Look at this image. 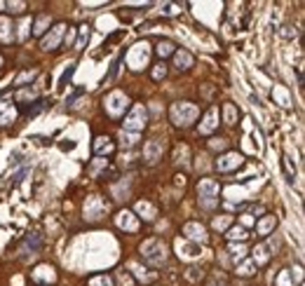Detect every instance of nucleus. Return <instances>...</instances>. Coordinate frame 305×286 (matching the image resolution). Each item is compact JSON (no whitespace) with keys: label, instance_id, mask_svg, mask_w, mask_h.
Returning a JSON list of instances; mask_svg holds the SVG:
<instances>
[{"label":"nucleus","instance_id":"obj_20","mask_svg":"<svg viewBox=\"0 0 305 286\" xmlns=\"http://www.w3.org/2000/svg\"><path fill=\"white\" fill-rule=\"evenodd\" d=\"M155 52H158V56H162V59H165V56L174 54L176 49H174V43H171V40H160L158 47H155Z\"/></svg>","mask_w":305,"mask_h":286},{"label":"nucleus","instance_id":"obj_7","mask_svg":"<svg viewBox=\"0 0 305 286\" xmlns=\"http://www.w3.org/2000/svg\"><path fill=\"white\" fill-rule=\"evenodd\" d=\"M162 152H165V143L158 139H152L146 143V148H143V157L150 162V165H155L160 157H162Z\"/></svg>","mask_w":305,"mask_h":286},{"label":"nucleus","instance_id":"obj_16","mask_svg":"<svg viewBox=\"0 0 305 286\" xmlns=\"http://www.w3.org/2000/svg\"><path fill=\"white\" fill-rule=\"evenodd\" d=\"M117 226L125 228V230H129V232H134L136 228H139V223L132 218V213L129 211H122V213H117Z\"/></svg>","mask_w":305,"mask_h":286},{"label":"nucleus","instance_id":"obj_2","mask_svg":"<svg viewBox=\"0 0 305 286\" xmlns=\"http://www.w3.org/2000/svg\"><path fill=\"white\" fill-rule=\"evenodd\" d=\"M200 115V108L190 101H178V104L171 106V120L176 122L178 127H188L195 122V117Z\"/></svg>","mask_w":305,"mask_h":286},{"label":"nucleus","instance_id":"obj_9","mask_svg":"<svg viewBox=\"0 0 305 286\" xmlns=\"http://www.w3.org/2000/svg\"><path fill=\"white\" fill-rule=\"evenodd\" d=\"M216 127H219V108L214 106L204 113V122L200 124V134H211Z\"/></svg>","mask_w":305,"mask_h":286},{"label":"nucleus","instance_id":"obj_18","mask_svg":"<svg viewBox=\"0 0 305 286\" xmlns=\"http://www.w3.org/2000/svg\"><path fill=\"white\" fill-rule=\"evenodd\" d=\"M274 226H277V218H274V216H265L261 223H256V232L258 235H268Z\"/></svg>","mask_w":305,"mask_h":286},{"label":"nucleus","instance_id":"obj_17","mask_svg":"<svg viewBox=\"0 0 305 286\" xmlns=\"http://www.w3.org/2000/svg\"><path fill=\"white\" fill-rule=\"evenodd\" d=\"M176 249H178V256H183V258H195V256H200V249L197 246H190V244H186V239H178L176 242Z\"/></svg>","mask_w":305,"mask_h":286},{"label":"nucleus","instance_id":"obj_24","mask_svg":"<svg viewBox=\"0 0 305 286\" xmlns=\"http://www.w3.org/2000/svg\"><path fill=\"white\" fill-rule=\"evenodd\" d=\"M228 239H230V242H235V239H239V242H244V239L249 237V235H247V230H244L242 226H235V228H230V230H228V235H226Z\"/></svg>","mask_w":305,"mask_h":286},{"label":"nucleus","instance_id":"obj_6","mask_svg":"<svg viewBox=\"0 0 305 286\" xmlns=\"http://www.w3.org/2000/svg\"><path fill=\"white\" fill-rule=\"evenodd\" d=\"M183 235H186V239H190V242H197V244L207 242V230H204V226L195 223V220H190V223L183 226Z\"/></svg>","mask_w":305,"mask_h":286},{"label":"nucleus","instance_id":"obj_37","mask_svg":"<svg viewBox=\"0 0 305 286\" xmlns=\"http://www.w3.org/2000/svg\"><path fill=\"white\" fill-rule=\"evenodd\" d=\"M211 146H214V148H226V141H223V139H214Z\"/></svg>","mask_w":305,"mask_h":286},{"label":"nucleus","instance_id":"obj_29","mask_svg":"<svg viewBox=\"0 0 305 286\" xmlns=\"http://www.w3.org/2000/svg\"><path fill=\"white\" fill-rule=\"evenodd\" d=\"M89 286H113V279L108 274H97V277L89 279Z\"/></svg>","mask_w":305,"mask_h":286},{"label":"nucleus","instance_id":"obj_32","mask_svg":"<svg viewBox=\"0 0 305 286\" xmlns=\"http://www.w3.org/2000/svg\"><path fill=\"white\" fill-rule=\"evenodd\" d=\"M237 272L242 274V277H249V274H254V272H256V265H254V263L249 261V263H244V265L237 270Z\"/></svg>","mask_w":305,"mask_h":286},{"label":"nucleus","instance_id":"obj_33","mask_svg":"<svg viewBox=\"0 0 305 286\" xmlns=\"http://www.w3.org/2000/svg\"><path fill=\"white\" fill-rule=\"evenodd\" d=\"M230 253H232V258H235V261H242V258H244V246H242V244H239V246L230 244Z\"/></svg>","mask_w":305,"mask_h":286},{"label":"nucleus","instance_id":"obj_31","mask_svg":"<svg viewBox=\"0 0 305 286\" xmlns=\"http://www.w3.org/2000/svg\"><path fill=\"white\" fill-rule=\"evenodd\" d=\"M47 24H49V17H38L33 33H36V36H43V33H45V26H47Z\"/></svg>","mask_w":305,"mask_h":286},{"label":"nucleus","instance_id":"obj_10","mask_svg":"<svg viewBox=\"0 0 305 286\" xmlns=\"http://www.w3.org/2000/svg\"><path fill=\"white\" fill-rule=\"evenodd\" d=\"M127 108V97L122 94V91H113L108 97V113L110 115H117L122 110Z\"/></svg>","mask_w":305,"mask_h":286},{"label":"nucleus","instance_id":"obj_19","mask_svg":"<svg viewBox=\"0 0 305 286\" xmlns=\"http://www.w3.org/2000/svg\"><path fill=\"white\" fill-rule=\"evenodd\" d=\"M47 108V104H45L43 99H38V101H30L28 106H24V108H21V113H24V115H38V113H40V110H45Z\"/></svg>","mask_w":305,"mask_h":286},{"label":"nucleus","instance_id":"obj_4","mask_svg":"<svg viewBox=\"0 0 305 286\" xmlns=\"http://www.w3.org/2000/svg\"><path fill=\"white\" fill-rule=\"evenodd\" d=\"M244 165V157L239 152H226L223 157L216 160V169L219 171H232V169H239Z\"/></svg>","mask_w":305,"mask_h":286},{"label":"nucleus","instance_id":"obj_13","mask_svg":"<svg viewBox=\"0 0 305 286\" xmlns=\"http://www.w3.org/2000/svg\"><path fill=\"white\" fill-rule=\"evenodd\" d=\"M17 117V108L12 106V101H0V124H10Z\"/></svg>","mask_w":305,"mask_h":286},{"label":"nucleus","instance_id":"obj_22","mask_svg":"<svg viewBox=\"0 0 305 286\" xmlns=\"http://www.w3.org/2000/svg\"><path fill=\"white\" fill-rule=\"evenodd\" d=\"M36 75H38L36 68H33V71H24V73L14 80V87H19V89H21V87H26V82H33V80H36Z\"/></svg>","mask_w":305,"mask_h":286},{"label":"nucleus","instance_id":"obj_14","mask_svg":"<svg viewBox=\"0 0 305 286\" xmlns=\"http://www.w3.org/2000/svg\"><path fill=\"white\" fill-rule=\"evenodd\" d=\"M174 66H176L178 71H188V68L193 66V54H190V52H186V49H181V52H174Z\"/></svg>","mask_w":305,"mask_h":286},{"label":"nucleus","instance_id":"obj_23","mask_svg":"<svg viewBox=\"0 0 305 286\" xmlns=\"http://www.w3.org/2000/svg\"><path fill=\"white\" fill-rule=\"evenodd\" d=\"M24 7H26V3H0V10L7 14H21Z\"/></svg>","mask_w":305,"mask_h":286},{"label":"nucleus","instance_id":"obj_5","mask_svg":"<svg viewBox=\"0 0 305 286\" xmlns=\"http://www.w3.org/2000/svg\"><path fill=\"white\" fill-rule=\"evenodd\" d=\"M219 181H214V178H202L197 183V195L200 200H216L219 197Z\"/></svg>","mask_w":305,"mask_h":286},{"label":"nucleus","instance_id":"obj_30","mask_svg":"<svg viewBox=\"0 0 305 286\" xmlns=\"http://www.w3.org/2000/svg\"><path fill=\"white\" fill-rule=\"evenodd\" d=\"M89 40V26H80V38L75 43V49H85V43Z\"/></svg>","mask_w":305,"mask_h":286},{"label":"nucleus","instance_id":"obj_39","mask_svg":"<svg viewBox=\"0 0 305 286\" xmlns=\"http://www.w3.org/2000/svg\"><path fill=\"white\" fill-rule=\"evenodd\" d=\"M0 63H3V59H0Z\"/></svg>","mask_w":305,"mask_h":286},{"label":"nucleus","instance_id":"obj_21","mask_svg":"<svg viewBox=\"0 0 305 286\" xmlns=\"http://www.w3.org/2000/svg\"><path fill=\"white\" fill-rule=\"evenodd\" d=\"M237 117H239V110L235 108V106H232V104L223 106V120H226V124H235Z\"/></svg>","mask_w":305,"mask_h":286},{"label":"nucleus","instance_id":"obj_3","mask_svg":"<svg viewBox=\"0 0 305 286\" xmlns=\"http://www.w3.org/2000/svg\"><path fill=\"white\" fill-rule=\"evenodd\" d=\"M125 129L127 132H141V129L148 124V113H146V108L143 106H134V108L129 110V115L125 117Z\"/></svg>","mask_w":305,"mask_h":286},{"label":"nucleus","instance_id":"obj_27","mask_svg":"<svg viewBox=\"0 0 305 286\" xmlns=\"http://www.w3.org/2000/svg\"><path fill=\"white\" fill-rule=\"evenodd\" d=\"M274 286H293V277L289 270H282L280 274H277V279H274Z\"/></svg>","mask_w":305,"mask_h":286},{"label":"nucleus","instance_id":"obj_12","mask_svg":"<svg viewBox=\"0 0 305 286\" xmlns=\"http://www.w3.org/2000/svg\"><path fill=\"white\" fill-rule=\"evenodd\" d=\"M33 279L36 281H52L54 284L56 281V272H54V268H49V265H38L36 268V272H33Z\"/></svg>","mask_w":305,"mask_h":286},{"label":"nucleus","instance_id":"obj_38","mask_svg":"<svg viewBox=\"0 0 305 286\" xmlns=\"http://www.w3.org/2000/svg\"><path fill=\"white\" fill-rule=\"evenodd\" d=\"M211 286H216V284H211ZM221 286H223V284H221Z\"/></svg>","mask_w":305,"mask_h":286},{"label":"nucleus","instance_id":"obj_15","mask_svg":"<svg viewBox=\"0 0 305 286\" xmlns=\"http://www.w3.org/2000/svg\"><path fill=\"white\" fill-rule=\"evenodd\" d=\"M251 253H254V258H251V263H254L256 268H258V265H265V263L270 261V253H268V246H265V244H256Z\"/></svg>","mask_w":305,"mask_h":286},{"label":"nucleus","instance_id":"obj_34","mask_svg":"<svg viewBox=\"0 0 305 286\" xmlns=\"http://www.w3.org/2000/svg\"><path fill=\"white\" fill-rule=\"evenodd\" d=\"M165 75H167V68L162 66V63H160V66H155V68H152V78H155V80L165 78Z\"/></svg>","mask_w":305,"mask_h":286},{"label":"nucleus","instance_id":"obj_1","mask_svg":"<svg viewBox=\"0 0 305 286\" xmlns=\"http://www.w3.org/2000/svg\"><path fill=\"white\" fill-rule=\"evenodd\" d=\"M141 256L148 265L152 268H160V265H165L167 263V246L162 239H146V242L141 244Z\"/></svg>","mask_w":305,"mask_h":286},{"label":"nucleus","instance_id":"obj_25","mask_svg":"<svg viewBox=\"0 0 305 286\" xmlns=\"http://www.w3.org/2000/svg\"><path fill=\"white\" fill-rule=\"evenodd\" d=\"M136 211H139L146 220H152V218H155V209H152L148 202H139V204H136Z\"/></svg>","mask_w":305,"mask_h":286},{"label":"nucleus","instance_id":"obj_36","mask_svg":"<svg viewBox=\"0 0 305 286\" xmlns=\"http://www.w3.org/2000/svg\"><path fill=\"white\" fill-rule=\"evenodd\" d=\"M228 216H221V218H214V228H226Z\"/></svg>","mask_w":305,"mask_h":286},{"label":"nucleus","instance_id":"obj_35","mask_svg":"<svg viewBox=\"0 0 305 286\" xmlns=\"http://www.w3.org/2000/svg\"><path fill=\"white\" fill-rule=\"evenodd\" d=\"M82 94H85V89H82V87H80V89H75L73 94H71V97H68V104L73 106V101H75V99H80V97H82Z\"/></svg>","mask_w":305,"mask_h":286},{"label":"nucleus","instance_id":"obj_11","mask_svg":"<svg viewBox=\"0 0 305 286\" xmlns=\"http://www.w3.org/2000/svg\"><path fill=\"white\" fill-rule=\"evenodd\" d=\"M113 150H115V143H113L110 136H97V141H94V152L97 155H113Z\"/></svg>","mask_w":305,"mask_h":286},{"label":"nucleus","instance_id":"obj_26","mask_svg":"<svg viewBox=\"0 0 305 286\" xmlns=\"http://www.w3.org/2000/svg\"><path fill=\"white\" fill-rule=\"evenodd\" d=\"M282 167H284V176H287L289 183H293V174H296V167L291 165V160L287 155H282Z\"/></svg>","mask_w":305,"mask_h":286},{"label":"nucleus","instance_id":"obj_8","mask_svg":"<svg viewBox=\"0 0 305 286\" xmlns=\"http://www.w3.org/2000/svg\"><path fill=\"white\" fill-rule=\"evenodd\" d=\"M64 33H66V24H56L54 28L43 38V49H56V45H59L61 38H64Z\"/></svg>","mask_w":305,"mask_h":286},{"label":"nucleus","instance_id":"obj_28","mask_svg":"<svg viewBox=\"0 0 305 286\" xmlns=\"http://www.w3.org/2000/svg\"><path fill=\"white\" fill-rule=\"evenodd\" d=\"M73 73H75V66H68L66 71H64V75H61V80H59V85H56V91H59V94L66 89L68 80H71V75H73Z\"/></svg>","mask_w":305,"mask_h":286}]
</instances>
